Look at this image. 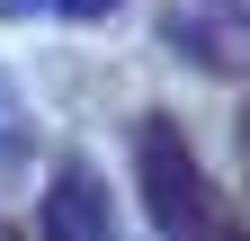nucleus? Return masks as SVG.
Here are the masks:
<instances>
[{
	"label": "nucleus",
	"mask_w": 250,
	"mask_h": 241,
	"mask_svg": "<svg viewBox=\"0 0 250 241\" xmlns=\"http://www.w3.org/2000/svg\"><path fill=\"white\" fill-rule=\"evenodd\" d=\"M45 241H116V223H107V197H99V179H89L81 161H62V170H54Z\"/></svg>",
	"instance_id": "1"
}]
</instances>
